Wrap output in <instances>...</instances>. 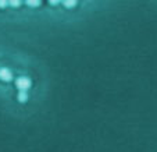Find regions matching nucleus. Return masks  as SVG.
<instances>
[{
    "mask_svg": "<svg viewBox=\"0 0 157 152\" xmlns=\"http://www.w3.org/2000/svg\"><path fill=\"white\" fill-rule=\"evenodd\" d=\"M15 84H17V88L20 91H27L31 88V80L27 77H20Z\"/></svg>",
    "mask_w": 157,
    "mask_h": 152,
    "instance_id": "obj_1",
    "label": "nucleus"
},
{
    "mask_svg": "<svg viewBox=\"0 0 157 152\" xmlns=\"http://www.w3.org/2000/svg\"><path fill=\"white\" fill-rule=\"evenodd\" d=\"M13 74L9 69H0V80L3 81H11Z\"/></svg>",
    "mask_w": 157,
    "mask_h": 152,
    "instance_id": "obj_2",
    "label": "nucleus"
},
{
    "mask_svg": "<svg viewBox=\"0 0 157 152\" xmlns=\"http://www.w3.org/2000/svg\"><path fill=\"white\" fill-rule=\"evenodd\" d=\"M18 101L20 102H27L28 101V95L25 91H20V94H18Z\"/></svg>",
    "mask_w": 157,
    "mask_h": 152,
    "instance_id": "obj_3",
    "label": "nucleus"
},
{
    "mask_svg": "<svg viewBox=\"0 0 157 152\" xmlns=\"http://www.w3.org/2000/svg\"><path fill=\"white\" fill-rule=\"evenodd\" d=\"M75 4H77V0H64V6L67 9H72L75 7Z\"/></svg>",
    "mask_w": 157,
    "mask_h": 152,
    "instance_id": "obj_4",
    "label": "nucleus"
},
{
    "mask_svg": "<svg viewBox=\"0 0 157 152\" xmlns=\"http://www.w3.org/2000/svg\"><path fill=\"white\" fill-rule=\"evenodd\" d=\"M27 4L31 7H38L40 4V0H27Z\"/></svg>",
    "mask_w": 157,
    "mask_h": 152,
    "instance_id": "obj_5",
    "label": "nucleus"
},
{
    "mask_svg": "<svg viewBox=\"0 0 157 152\" xmlns=\"http://www.w3.org/2000/svg\"><path fill=\"white\" fill-rule=\"evenodd\" d=\"M9 4L11 7H20L21 0H9Z\"/></svg>",
    "mask_w": 157,
    "mask_h": 152,
    "instance_id": "obj_6",
    "label": "nucleus"
},
{
    "mask_svg": "<svg viewBox=\"0 0 157 152\" xmlns=\"http://www.w3.org/2000/svg\"><path fill=\"white\" fill-rule=\"evenodd\" d=\"M7 4H9V0H0V9H4Z\"/></svg>",
    "mask_w": 157,
    "mask_h": 152,
    "instance_id": "obj_7",
    "label": "nucleus"
},
{
    "mask_svg": "<svg viewBox=\"0 0 157 152\" xmlns=\"http://www.w3.org/2000/svg\"><path fill=\"white\" fill-rule=\"evenodd\" d=\"M50 2V4H59L60 3V0H49Z\"/></svg>",
    "mask_w": 157,
    "mask_h": 152,
    "instance_id": "obj_8",
    "label": "nucleus"
}]
</instances>
